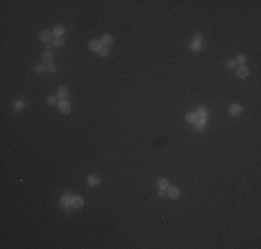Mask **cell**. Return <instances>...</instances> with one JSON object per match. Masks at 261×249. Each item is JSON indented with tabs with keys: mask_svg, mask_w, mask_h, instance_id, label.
<instances>
[{
	"mask_svg": "<svg viewBox=\"0 0 261 249\" xmlns=\"http://www.w3.org/2000/svg\"><path fill=\"white\" fill-rule=\"evenodd\" d=\"M71 199H72V197H71L70 194H64L63 197H61V199H60V201H61V206H63L65 210H70L71 208H72V206H71Z\"/></svg>",
	"mask_w": 261,
	"mask_h": 249,
	"instance_id": "6da1fadb",
	"label": "cell"
},
{
	"mask_svg": "<svg viewBox=\"0 0 261 249\" xmlns=\"http://www.w3.org/2000/svg\"><path fill=\"white\" fill-rule=\"evenodd\" d=\"M53 32L50 31H42L40 32V39H42V42H45V43H50L51 40H53Z\"/></svg>",
	"mask_w": 261,
	"mask_h": 249,
	"instance_id": "7a4b0ae2",
	"label": "cell"
},
{
	"mask_svg": "<svg viewBox=\"0 0 261 249\" xmlns=\"http://www.w3.org/2000/svg\"><path fill=\"white\" fill-rule=\"evenodd\" d=\"M57 105H58V109L63 112V113H68V112L71 111L70 102H68V101H65V100H61V101L58 102Z\"/></svg>",
	"mask_w": 261,
	"mask_h": 249,
	"instance_id": "3957f363",
	"label": "cell"
},
{
	"mask_svg": "<svg viewBox=\"0 0 261 249\" xmlns=\"http://www.w3.org/2000/svg\"><path fill=\"white\" fill-rule=\"evenodd\" d=\"M71 206H72V208H75V209L82 208V206H83V199L81 198V197H78V195L72 197V199H71Z\"/></svg>",
	"mask_w": 261,
	"mask_h": 249,
	"instance_id": "277c9868",
	"label": "cell"
},
{
	"mask_svg": "<svg viewBox=\"0 0 261 249\" xmlns=\"http://www.w3.org/2000/svg\"><path fill=\"white\" fill-rule=\"evenodd\" d=\"M89 49H90V51H100V49H102L100 40H96V39L90 40V42H89Z\"/></svg>",
	"mask_w": 261,
	"mask_h": 249,
	"instance_id": "5b68a950",
	"label": "cell"
},
{
	"mask_svg": "<svg viewBox=\"0 0 261 249\" xmlns=\"http://www.w3.org/2000/svg\"><path fill=\"white\" fill-rule=\"evenodd\" d=\"M236 74H237V76L239 78H247V75H249V68L247 67H244V65H240L239 68L236 69Z\"/></svg>",
	"mask_w": 261,
	"mask_h": 249,
	"instance_id": "8992f818",
	"label": "cell"
},
{
	"mask_svg": "<svg viewBox=\"0 0 261 249\" xmlns=\"http://www.w3.org/2000/svg\"><path fill=\"white\" fill-rule=\"evenodd\" d=\"M167 190H168V195H170V197H171V198H178L179 197V188L178 187H168V188H167Z\"/></svg>",
	"mask_w": 261,
	"mask_h": 249,
	"instance_id": "52a82bcc",
	"label": "cell"
},
{
	"mask_svg": "<svg viewBox=\"0 0 261 249\" xmlns=\"http://www.w3.org/2000/svg\"><path fill=\"white\" fill-rule=\"evenodd\" d=\"M113 42V37L110 36V35H104V36L100 39V44H102V47H108L110 44Z\"/></svg>",
	"mask_w": 261,
	"mask_h": 249,
	"instance_id": "ba28073f",
	"label": "cell"
},
{
	"mask_svg": "<svg viewBox=\"0 0 261 249\" xmlns=\"http://www.w3.org/2000/svg\"><path fill=\"white\" fill-rule=\"evenodd\" d=\"M240 112H242V107H240V105H237V104H233V105H231L229 113L232 115V116H236V115H239Z\"/></svg>",
	"mask_w": 261,
	"mask_h": 249,
	"instance_id": "9c48e42d",
	"label": "cell"
},
{
	"mask_svg": "<svg viewBox=\"0 0 261 249\" xmlns=\"http://www.w3.org/2000/svg\"><path fill=\"white\" fill-rule=\"evenodd\" d=\"M186 120L189 122V123H196L199 120V116L196 112H189V113H186Z\"/></svg>",
	"mask_w": 261,
	"mask_h": 249,
	"instance_id": "30bf717a",
	"label": "cell"
},
{
	"mask_svg": "<svg viewBox=\"0 0 261 249\" xmlns=\"http://www.w3.org/2000/svg\"><path fill=\"white\" fill-rule=\"evenodd\" d=\"M67 94H68V87L67 86H61V87H58V90H57V96L60 97L61 100H64L65 97H67Z\"/></svg>",
	"mask_w": 261,
	"mask_h": 249,
	"instance_id": "8fae6325",
	"label": "cell"
},
{
	"mask_svg": "<svg viewBox=\"0 0 261 249\" xmlns=\"http://www.w3.org/2000/svg\"><path fill=\"white\" fill-rule=\"evenodd\" d=\"M99 183H100V179H99L97 176H89V177H88V184H89L90 187H96Z\"/></svg>",
	"mask_w": 261,
	"mask_h": 249,
	"instance_id": "7c38bea8",
	"label": "cell"
},
{
	"mask_svg": "<svg viewBox=\"0 0 261 249\" xmlns=\"http://www.w3.org/2000/svg\"><path fill=\"white\" fill-rule=\"evenodd\" d=\"M190 47H192V50H200L201 49V44H200V35H196V39H195V42L190 44Z\"/></svg>",
	"mask_w": 261,
	"mask_h": 249,
	"instance_id": "4fadbf2b",
	"label": "cell"
},
{
	"mask_svg": "<svg viewBox=\"0 0 261 249\" xmlns=\"http://www.w3.org/2000/svg\"><path fill=\"white\" fill-rule=\"evenodd\" d=\"M197 116H199V119H204V120H207V111H206V108H199L197 109Z\"/></svg>",
	"mask_w": 261,
	"mask_h": 249,
	"instance_id": "5bb4252c",
	"label": "cell"
},
{
	"mask_svg": "<svg viewBox=\"0 0 261 249\" xmlns=\"http://www.w3.org/2000/svg\"><path fill=\"white\" fill-rule=\"evenodd\" d=\"M53 60V54H51L50 51H45L43 54H42V61L43 62H51Z\"/></svg>",
	"mask_w": 261,
	"mask_h": 249,
	"instance_id": "9a60e30c",
	"label": "cell"
},
{
	"mask_svg": "<svg viewBox=\"0 0 261 249\" xmlns=\"http://www.w3.org/2000/svg\"><path fill=\"white\" fill-rule=\"evenodd\" d=\"M53 35H54V36H57V37L63 36V35H64V28H61V26L54 28V29H53Z\"/></svg>",
	"mask_w": 261,
	"mask_h": 249,
	"instance_id": "2e32d148",
	"label": "cell"
},
{
	"mask_svg": "<svg viewBox=\"0 0 261 249\" xmlns=\"http://www.w3.org/2000/svg\"><path fill=\"white\" fill-rule=\"evenodd\" d=\"M206 122H207V120H204V119H199L197 122H196V129H197V130H203L204 127H206Z\"/></svg>",
	"mask_w": 261,
	"mask_h": 249,
	"instance_id": "e0dca14e",
	"label": "cell"
},
{
	"mask_svg": "<svg viewBox=\"0 0 261 249\" xmlns=\"http://www.w3.org/2000/svg\"><path fill=\"white\" fill-rule=\"evenodd\" d=\"M24 109V102L22 101H15V104H14V111L15 112H19Z\"/></svg>",
	"mask_w": 261,
	"mask_h": 249,
	"instance_id": "ac0fdd59",
	"label": "cell"
},
{
	"mask_svg": "<svg viewBox=\"0 0 261 249\" xmlns=\"http://www.w3.org/2000/svg\"><path fill=\"white\" fill-rule=\"evenodd\" d=\"M159 188L167 190V188H168V181H167L165 179H160L159 180Z\"/></svg>",
	"mask_w": 261,
	"mask_h": 249,
	"instance_id": "d6986e66",
	"label": "cell"
},
{
	"mask_svg": "<svg viewBox=\"0 0 261 249\" xmlns=\"http://www.w3.org/2000/svg\"><path fill=\"white\" fill-rule=\"evenodd\" d=\"M46 102H47V105H56V104H58L57 102V98L56 97H53V96H50V97H47V100H46Z\"/></svg>",
	"mask_w": 261,
	"mask_h": 249,
	"instance_id": "ffe728a7",
	"label": "cell"
},
{
	"mask_svg": "<svg viewBox=\"0 0 261 249\" xmlns=\"http://www.w3.org/2000/svg\"><path fill=\"white\" fill-rule=\"evenodd\" d=\"M45 71H47V69H46L45 65H42V64H39V65L35 67V72H36V74H43Z\"/></svg>",
	"mask_w": 261,
	"mask_h": 249,
	"instance_id": "44dd1931",
	"label": "cell"
},
{
	"mask_svg": "<svg viewBox=\"0 0 261 249\" xmlns=\"http://www.w3.org/2000/svg\"><path fill=\"white\" fill-rule=\"evenodd\" d=\"M226 68H228V69H235L236 68V61L229 60V61L226 62Z\"/></svg>",
	"mask_w": 261,
	"mask_h": 249,
	"instance_id": "7402d4cb",
	"label": "cell"
},
{
	"mask_svg": "<svg viewBox=\"0 0 261 249\" xmlns=\"http://www.w3.org/2000/svg\"><path fill=\"white\" fill-rule=\"evenodd\" d=\"M99 53H100V56H102V57H106V56H108V53H110V50H108V47H102Z\"/></svg>",
	"mask_w": 261,
	"mask_h": 249,
	"instance_id": "603a6c76",
	"label": "cell"
},
{
	"mask_svg": "<svg viewBox=\"0 0 261 249\" xmlns=\"http://www.w3.org/2000/svg\"><path fill=\"white\" fill-rule=\"evenodd\" d=\"M64 44V40L61 39V37H57V39H54V46L56 47H61Z\"/></svg>",
	"mask_w": 261,
	"mask_h": 249,
	"instance_id": "cb8c5ba5",
	"label": "cell"
},
{
	"mask_svg": "<svg viewBox=\"0 0 261 249\" xmlns=\"http://www.w3.org/2000/svg\"><path fill=\"white\" fill-rule=\"evenodd\" d=\"M47 71H49L50 74H54V72L57 71V68H56V65H53V64H50V65L47 67Z\"/></svg>",
	"mask_w": 261,
	"mask_h": 249,
	"instance_id": "d4e9b609",
	"label": "cell"
},
{
	"mask_svg": "<svg viewBox=\"0 0 261 249\" xmlns=\"http://www.w3.org/2000/svg\"><path fill=\"white\" fill-rule=\"evenodd\" d=\"M244 61H246V57L243 56V54H239V56H237V62H240V64L243 65V62Z\"/></svg>",
	"mask_w": 261,
	"mask_h": 249,
	"instance_id": "484cf974",
	"label": "cell"
},
{
	"mask_svg": "<svg viewBox=\"0 0 261 249\" xmlns=\"http://www.w3.org/2000/svg\"><path fill=\"white\" fill-rule=\"evenodd\" d=\"M165 190H163V188H160V191H159V195L160 197H164V195H165Z\"/></svg>",
	"mask_w": 261,
	"mask_h": 249,
	"instance_id": "4316f807",
	"label": "cell"
}]
</instances>
